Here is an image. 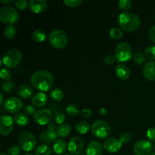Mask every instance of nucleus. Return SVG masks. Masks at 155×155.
<instances>
[{"instance_id":"7ed1b4c3","label":"nucleus","mask_w":155,"mask_h":155,"mask_svg":"<svg viewBox=\"0 0 155 155\" xmlns=\"http://www.w3.org/2000/svg\"><path fill=\"white\" fill-rule=\"evenodd\" d=\"M48 41L53 47L58 49H62L68 45V35L63 30L56 29L51 31L49 34Z\"/></svg>"},{"instance_id":"a19ab883","label":"nucleus","mask_w":155,"mask_h":155,"mask_svg":"<svg viewBox=\"0 0 155 155\" xmlns=\"http://www.w3.org/2000/svg\"><path fill=\"white\" fill-rule=\"evenodd\" d=\"M146 136L150 142L155 143V127H151L150 129H148Z\"/></svg>"},{"instance_id":"c85d7f7f","label":"nucleus","mask_w":155,"mask_h":155,"mask_svg":"<svg viewBox=\"0 0 155 155\" xmlns=\"http://www.w3.org/2000/svg\"><path fill=\"white\" fill-rule=\"evenodd\" d=\"M33 40L37 42H42L46 39V34L42 30H36L33 33Z\"/></svg>"},{"instance_id":"3c124183","label":"nucleus","mask_w":155,"mask_h":155,"mask_svg":"<svg viewBox=\"0 0 155 155\" xmlns=\"http://www.w3.org/2000/svg\"><path fill=\"white\" fill-rule=\"evenodd\" d=\"M0 2L4 4H11L13 2V0H0Z\"/></svg>"},{"instance_id":"1a4fd4ad","label":"nucleus","mask_w":155,"mask_h":155,"mask_svg":"<svg viewBox=\"0 0 155 155\" xmlns=\"http://www.w3.org/2000/svg\"><path fill=\"white\" fill-rule=\"evenodd\" d=\"M3 108L10 114H18L24 108L23 101L17 97H10L5 101Z\"/></svg>"},{"instance_id":"c03bdc74","label":"nucleus","mask_w":155,"mask_h":155,"mask_svg":"<svg viewBox=\"0 0 155 155\" xmlns=\"http://www.w3.org/2000/svg\"><path fill=\"white\" fill-rule=\"evenodd\" d=\"M24 112L27 115H34V114L36 113V110H35V107H33V105H30V104H27L24 107Z\"/></svg>"},{"instance_id":"4c0bfd02","label":"nucleus","mask_w":155,"mask_h":155,"mask_svg":"<svg viewBox=\"0 0 155 155\" xmlns=\"http://www.w3.org/2000/svg\"><path fill=\"white\" fill-rule=\"evenodd\" d=\"M28 6L29 2L27 0H17V1L15 2V7H16L18 10H25Z\"/></svg>"},{"instance_id":"13d9d810","label":"nucleus","mask_w":155,"mask_h":155,"mask_svg":"<svg viewBox=\"0 0 155 155\" xmlns=\"http://www.w3.org/2000/svg\"><path fill=\"white\" fill-rule=\"evenodd\" d=\"M80 155H85V154H80Z\"/></svg>"},{"instance_id":"9d476101","label":"nucleus","mask_w":155,"mask_h":155,"mask_svg":"<svg viewBox=\"0 0 155 155\" xmlns=\"http://www.w3.org/2000/svg\"><path fill=\"white\" fill-rule=\"evenodd\" d=\"M53 117H54V114L49 109H39L36 110V113L33 115V120H34V122L38 125L44 126L49 124L50 121L52 120Z\"/></svg>"},{"instance_id":"49530a36","label":"nucleus","mask_w":155,"mask_h":155,"mask_svg":"<svg viewBox=\"0 0 155 155\" xmlns=\"http://www.w3.org/2000/svg\"><path fill=\"white\" fill-rule=\"evenodd\" d=\"M81 114L83 115V117L85 118H89L91 116H92V111H91L89 109H83L81 111Z\"/></svg>"},{"instance_id":"bf43d9fd","label":"nucleus","mask_w":155,"mask_h":155,"mask_svg":"<svg viewBox=\"0 0 155 155\" xmlns=\"http://www.w3.org/2000/svg\"><path fill=\"white\" fill-rule=\"evenodd\" d=\"M154 20H155V18H154Z\"/></svg>"},{"instance_id":"72a5a7b5","label":"nucleus","mask_w":155,"mask_h":155,"mask_svg":"<svg viewBox=\"0 0 155 155\" xmlns=\"http://www.w3.org/2000/svg\"><path fill=\"white\" fill-rule=\"evenodd\" d=\"M133 60H134V61L138 65H141L145 63V61H146V58H145V56L143 53L139 52H139H136L134 54V55H133Z\"/></svg>"},{"instance_id":"2eb2a0df","label":"nucleus","mask_w":155,"mask_h":155,"mask_svg":"<svg viewBox=\"0 0 155 155\" xmlns=\"http://www.w3.org/2000/svg\"><path fill=\"white\" fill-rule=\"evenodd\" d=\"M86 155H102L103 146L98 141H92L86 147Z\"/></svg>"},{"instance_id":"7c9ffc66","label":"nucleus","mask_w":155,"mask_h":155,"mask_svg":"<svg viewBox=\"0 0 155 155\" xmlns=\"http://www.w3.org/2000/svg\"><path fill=\"white\" fill-rule=\"evenodd\" d=\"M2 89L6 93H12L15 89V83L12 81H6L2 83Z\"/></svg>"},{"instance_id":"f8f14e48","label":"nucleus","mask_w":155,"mask_h":155,"mask_svg":"<svg viewBox=\"0 0 155 155\" xmlns=\"http://www.w3.org/2000/svg\"><path fill=\"white\" fill-rule=\"evenodd\" d=\"M84 149V141L78 136L70 139L68 144V150L73 155H80Z\"/></svg>"},{"instance_id":"864d4df0","label":"nucleus","mask_w":155,"mask_h":155,"mask_svg":"<svg viewBox=\"0 0 155 155\" xmlns=\"http://www.w3.org/2000/svg\"><path fill=\"white\" fill-rule=\"evenodd\" d=\"M0 155H8V154H5V153L4 152H1L0 153Z\"/></svg>"},{"instance_id":"f03ea898","label":"nucleus","mask_w":155,"mask_h":155,"mask_svg":"<svg viewBox=\"0 0 155 155\" xmlns=\"http://www.w3.org/2000/svg\"><path fill=\"white\" fill-rule=\"evenodd\" d=\"M118 24L127 32H133L139 28L141 20L137 15L132 12H123L118 17Z\"/></svg>"},{"instance_id":"37998d69","label":"nucleus","mask_w":155,"mask_h":155,"mask_svg":"<svg viewBox=\"0 0 155 155\" xmlns=\"http://www.w3.org/2000/svg\"><path fill=\"white\" fill-rule=\"evenodd\" d=\"M132 139V136L130 133H124L120 135V140L122 143H127V142H130Z\"/></svg>"},{"instance_id":"6e6d98bb","label":"nucleus","mask_w":155,"mask_h":155,"mask_svg":"<svg viewBox=\"0 0 155 155\" xmlns=\"http://www.w3.org/2000/svg\"><path fill=\"white\" fill-rule=\"evenodd\" d=\"M153 148H154V150H155V145H154V146L153 147Z\"/></svg>"},{"instance_id":"4be33fe9","label":"nucleus","mask_w":155,"mask_h":155,"mask_svg":"<svg viewBox=\"0 0 155 155\" xmlns=\"http://www.w3.org/2000/svg\"><path fill=\"white\" fill-rule=\"evenodd\" d=\"M67 150V143L64 139H58L54 142L53 151L57 154H64Z\"/></svg>"},{"instance_id":"0eeeda50","label":"nucleus","mask_w":155,"mask_h":155,"mask_svg":"<svg viewBox=\"0 0 155 155\" xmlns=\"http://www.w3.org/2000/svg\"><path fill=\"white\" fill-rule=\"evenodd\" d=\"M36 137L34 135L29 132H24L19 136L18 138V144L20 147L24 150V151H31L36 148Z\"/></svg>"},{"instance_id":"dca6fc26","label":"nucleus","mask_w":155,"mask_h":155,"mask_svg":"<svg viewBox=\"0 0 155 155\" xmlns=\"http://www.w3.org/2000/svg\"><path fill=\"white\" fill-rule=\"evenodd\" d=\"M29 7L33 13H42L47 8V2L45 0H30Z\"/></svg>"},{"instance_id":"f257e3e1","label":"nucleus","mask_w":155,"mask_h":155,"mask_svg":"<svg viewBox=\"0 0 155 155\" xmlns=\"http://www.w3.org/2000/svg\"><path fill=\"white\" fill-rule=\"evenodd\" d=\"M31 85L40 92H47L50 90L54 84L53 75L46 70H39L32 74L30 77Z\"/></svg>"},{"instance_id":"de8ad7c7","label":"nucleus","mask_w":155,"mask_h":155,"mask_svg":"<svg viewBox=\"0 0 155 155\" xmlns=\"http://www.w3.org/2000/svg\"><path fill=\"white\" fill-rule=\"evenodd\" d=\"M47 129L49 130H51V131H56L57 127H56L55 124H54V123L50 122L49 124H48V127H47Z\"/></svg>"},{"instance_id":"79ce46f5","label":"nucleus","mask_w":155,"mask_h":155,"mask_svg":"<svg viewBox=\"0 0 155 155\" xmlns=\"http://www.w3.org/2000/svg\"><path fill=\"white\" fill-rule=\"evenodd\" d=\"M117 61L115 55L113 54H107L104 58V62L107 65H111Z\"/></svg>"},{"instance_id":"393cba45","label":"nucleus","mask_w":155,"mask_h":155,"mask_svg":"<svg viewBox=\"0 0 155 155\" xmlns=\"http://www.w3.org/2000/svg\"><path fill=\"white\" fill-rule=\"evenodd\" d=\"M52 150L47 144H41L35 149V155H51Z\"/></svg>"},{"instance_id":"423d86ee","label":"nucleus","mask_w":155,"mask_h":155,"mask_svg":"<svg viewBox=\"0 0 155 155\" xmlns=\"http://www.w3.org/2000/svg\"><path fill=\"white\" fill-rule=\"evenodd\" d=\"M19 20L18 11L12 7L6 6L0 9V21L8 25H13Z\"/></svg>"},{"instance_id":"ddd939ff","label":"nucleus","mask_w":155,"mask_h":155,"mask_svg":"<svg viewBox=\"0 0 155 155\" xmlns=\"http://www.w3.org/2000/svg\"><path fill=\"white\" fill-rule=\"evenodd\" d=\"M152 150L151 142L147 140L138 141L133 146V151L136 155H151Z\"/></svg>"},{"instance_id":"b1692460","label":"nucleus","mask_w":155,"mask_h":155,"mask_svg":"<svg viewBox=\"0 0 155 155\" xmlns=\"http://www.w3.org/2000/svg\"><path fill=\"white\" fill-rule=\"evenodd\" d=\"M71 133V127L68 124H63L57 127L56 134L59 137H66Z\"/></svg>"},{"instance_id":"39448f33","label":"nucleus","mask_w":155,"mask_h":155,"mask_svg":"<svg viewBox=\"0 0 155 155\" xmlns=\"http://www.w3.org/2000/svg\"><path fill=\"white\" fill-rule=\"evenodd\" d=\"M91 131L93 136L98 139H106L108 137L111 132L110 125L106 121L96 120L92 124Z\"/></svg>"},{"instance_id":"a211bd4d","label":"nucleus","mask_w":155,"mask_h":155,"mask_svg":"<svg viewBox=\"0 0 155 155\" xmlns=\"http://www.w3.org/2000/svg\"><path fill=\"white\" fill-rule=\"evenodd\" d=\"M142 72L147 80L155 81V61H149L145 64Z\"/></svg>"},{"instance_id":"c9c22d12","label":"nucleus","mask_w":155,"mask_h":155,"mask_svg":"<svg viewBox=\"0 0 155 155\" xmlns=\"http://www.w3.org/2000/svg\"><path fill=\"white\" fill-rule=\"evenodd\" d=\"M0 76H1V78L6 82L10 81L11 78L12 77V72L8 69L2 68L1 69V71H0Z\"/></svg>"},{"instance_id":"473e14b6","label":"nucleus","mask_w":155,"mask_h":155,"mask_svg":"<svg viewBox=\"0 0 155 155\" xmlns=\"http://www.w3.org/2000/svg\"><path fill=\"white\" fill-rule=\"evenodd\" d=\"M145 54L148 59L155 61V45H148L145 50Z\"/></svg>"},{"instance_id":"6ab92c4d","label":"nucleus","mask_w":155,"mask_h":155,"mask_svg":"<svg viewBox=\"0 0 155 155\" xmlns=\"http://www.w3.org/2000/svg\"><path fill=\"white\" fill-rule=\"evenodd\" d=\"M57 136L56 131H51V130L47 129L46 130L40 133L39 139L42 142H45V144H49L55 142L57 140Z\"/></svg>"},{"instance_id":"f3484780","label":"nucleus","mask_w":155,"mask_h":155,"mask_svg":"<svg viewBox=\"0 0 155 155\" xmlns=\"http://www.w3.org/2000/svg\"><path fill=\"white\" fill-rule=\"evenodd\" d=\"M31 101L33 107L40 108L46 104L47 101H48V98L44 92H39L32 97Z\"/></svg>"},{"instance_id":"f704fd0d","label":"nucleus","mask_w":155,"mask_h":155,"mask_svg":"<svg viewBox=\"0 0 155 155\" xmlns=\"http://www.w3.org/2000/svg\"><path fill=\"white\" fill-rule=\"evenodd\" d=\"M110 36H111L112 39H119L122 37L123 32L121 29L118 28V27H113L110 30Z\"/></svg>"},{"instance_id":"a878e982","label":"nucleus","mask_w":155,"mask_h":155,"mask_svg":"<svg viewBox=\"0 0 155 155\" xmlns=\"http://www.w3.org/2000/svg\"><path fill=\"white\" fill-rule=\"evenodd\" d=\"M90 125L88 123L85 122V121H80V122L77 123V125H76V130H77V132L82 135L86 134L90 130Z\"/></svg>"},{"instance_id":"4468645a","label":"nucleus","mask_w":155,"mask_h":155,"mask_svg":"<svg viewBox=\"0 0 155 155\" xmlns=\"http://www.w3.org/2000/svg\"><path fill=\"white\" fill-rule=\"evenodd\" d=\"M103 148L109 153H116L122 148V142L117 138H107L103 143Z\"/></svg>"},{"instance_id":"6e6552de","label":"nucleus","mask_w":155,"mask_h":155,"mask_svg":"<svg viewBox=\"0 0 155 155\" xmlns=\"http://www.w3.org/2000/svg\"><path fill=\"white\" fill-rule=\"evenodd\" d=\"M133 56L131 46L127 42H120L115 48V57L117 61L127 62Z\"/></svg>"},{"instance_id":"5701e85b","label":"nucleus","mask_w":155,"mask_h":155,"mask_svg":"<svg viewBox=\"0 0 155 155\" xmlns=\"http://www.w3.org/2000/svg\"><path fill=\"white\" fill-rule=\"evenodd\" d=\"M14 121L15 124L19 127H26L29 124V120L28 116L24 113H18L15 115L14 117Z\"/></svg>"},{"instance_id":"c756f323","label":"nucleus","mask_w":155,"mask_h":155,"mask_svg":"<svg viewBox=\"0 0 155 155\" xmlns=\"http://www.w3.org/2000/svg\"><path fill=\"white\" fill-rule=\"evenodd\" d=\"M66 112L69 116H77L81 112L76 104H70L66 107Z\"/></svg>"},{"instance_id":"bb28decb","label":"nucleus","mask_w":155,"mask_h":155,"mask_svg":"<svg viewBox=\"0 0 155 155\" xmlns=\"http://www.w3.org/2000/svg\"><path fill=\"white\" fill-rule=\"evenodd\" d=\"M64 94L63 91L61 89H58V88H55V89H53L52 90L50 91V97L54 101H61L64 98Z\"/></svg>"},{"instance_id":"cd10ccee","label":"nucleus","mask_w":155,"mask_h":155,"mask_svg":"<svg viewBox=\"0 0 155 155\" xmlns=\"http://www.w3.org/2000/svg\"><path fill=\"white\" fill-rule=\"evenodd\" d=\"M17 34V29L14 25H7L4 28V35L8 39H13Z\"/></svg>"},{"instance_id":"603ef678","label":"nucleus","mask_w":155,"mask_h":155,"mask_svg":"<svg viewBox=\"0 0 155 155\" xmlns=\"http://www.w3.org/2000/svg\"><path fill=\"white\" fill-rule=\"evenodd\" d=\"M24 155H33V154H31V153H29V152H27L26 154H24Z\"/></svg>"},{"instance_id":"aec40b11","label":"nucleus","mask_w":155,"mask_h":155,"mask_svg":"<svg viewBox=\"0 0 155 155\" xmlns=\"http://www.w3.org/2000/svg\"><path fill=\"white\" fill-rule=\"evenodd\" d=\"M115 73L120 80H127L130 77V68L125 64H118L115 68Z\"/></svg>"},{"instance_id":"09e8293b","label":"nucleus","mask_w":155,"mask_h":155,"mask_svg":"<svg viewBox=\"0 0 155 155\" xmlns=\"http://www.w3.org/2000/svg\"><path fill=\"white\" fill-rule=\"evenodd\" d=\"M100 114H101V115H103V116H105L107 114V110H106L105 108H104V107H102V108L100 109Z\"/></svg>"},{"instance_id":"ea45409f","label":"nucleus","mask_w":155,"mask_h":155,"mask_svg":"<svg viewBox=\"0 0 155 155\" xmlns=\"http://www.w3.org/2000/svg\"><path fill=\"white\" fill-rule=\"evenodd\" d=\"M64 3L68 7L76 8L81 5L82 0H64Z\"/></svg>"},{"instance_id":"412c9836","label":"nucleus","mask_w":155,"mask_h":155,"mask_svg":"<svg viewBox=\"0 0 155 155\" xmlns=\"http://www.w3.org/2000/svg\"><path fill=\"white\" fill-rule=\"evenodd\" d=\"M18 95L20 97H21L22 98L24 99H29V98H31L33 96V91L32 89V88L30 87V86L27 84H21L18 86Z\"/></svg>"},{"instance_id":"2f4dec72","label":"nucleus","mask_w":155,"mask_h":155,"mask_svg":"<svg viewBox=\"0 0 155 155\" xmlns=\"http://www.w3.org/2000/svg\"><path fill=\"white\" fill-rule=\"evenodd\" d=\"M53 118H54V120L55 121V123L61 125V124H63L66 120V114L61 110H58L54 113Z\"/></svg>"},{"instance_id":"9b49d317","label":"nucleus","mask_w":155,"mask_h":155,"mask_svg":"<svg viewBox=\"0 0 155 155\" xmlns=\"http://www.w3.org/2000/svg\"><path fill=\"white\" fill-rule=\"evenodd\" d=\"M14 119L9 115L3 114L0 117V133L2 136H8L14 128Z\"/></svg>"},{"instance_id":"4d7b16f0","label":"nucleus","mask_w":155,"mask_h":155,"mask_svg":"<svg viewBox=\"0 0 155 155\" xmlns=\"http://www.w3.org/2000/svg\"><path fill=\"white\" fill-rule=\"evenodd\" d=\"M64 155H71V154H64Z\"/></svg>"},{"instance_id":"20e7f679","label":"nucleus","mask_w":155,"mask_h":155,"mask_svg":"<svg viewBox=\"0 0 155 155\" xmlns=\"http://www.w3.org/2000/svg\"><path fill=\"white\" fill-rule=\"evenodd\" d=\"M22 59V54L16 48H12L6 51L2 56L3 64L8 68H15L18 66Z\"/></svg>"},{"instance_id":"5fc2aeb1","label":"nucleus","mask_w":155,"mask_h":155,"mask_svg":"<svg viewBox=\"0 0 155 155\" xmlns=\"http://www.w3.org/2000/svg\"><path fill=\"white\" fill-rule=\"evenodd\" d=\"M151 155H155V152H154V153H151Z\"/></svg>"},{"instance_id":"a18cd8bd","label":"nucleus","mask_w":155,"mask_h":155,"mask_svg":"<svg viewBox=\"0 0 155 155\" xmlns=\"http://www.w3.org/2000/svg\"><path fill=\"white\" fill-rule=\"evenodd\" d=\"M149 39H151V42L155 43V25L153 26L149 31Z\"/></svg>"},{"instance_id":"e433bc0d","label":"nucleus","mask_w":155,"mask_h":155,"mask_svg":"<svg viewBox=\"0 0 155 155\" xmlns=\"http://www.w3.org/2000/svg\"><path fill=\"white\" fill-rule=\"evenodd\" d=\"M118 6L121 10L127 11L130 9L132 6V1L131 0H120L118 2Z\"/></svg>"},{"instance_id":"8fccbe9b","label":"nucleus","mask_w":155,"mask_h":155,"mask_svg":"<svg viewBox=\"0 0 155 155\" xmlns=\"http://www.w3.org/2000/svg\"><path fill=\"white\" fill-rule=\"evenodd\" d=\"M0 98H1V100H0V105L4 104V95H3V93L2 92H0Z\"/></svg>"},{"instance_id":"58836bf2","label":"nucleus","mask_w":155,"mask_h":155,"mask_svg":"<svg viewBox=\"0 0 155 155\" xmlns=\"http://www.w3.org/2000/svg\"><path fill=\"white\" fill-rule=\"evenodd\" d=\"M21 153V148L18 145H13L8 149V155H19Z\"/></svg>"}]
</instances>
